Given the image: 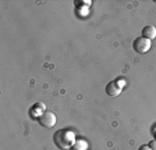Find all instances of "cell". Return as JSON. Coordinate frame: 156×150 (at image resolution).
<instances>
[{
	"label": "cell",
	"instance_id": "5",
	"mask_svg": "<svg viewBox=\"0 0 156 150\" xmlns=\"http://www.w3.org/2000/svg\"><path fill=\"white\" fill-rule=\"evenodd\" d=\"M142 36L146 38V39H149V40L155 39L156 38V28L153 25H146L142 29Z\"/></svg>",
	"mask_w": 156,
	"mask_h": 150
},
{
	"label": "cell",
	"instance_id": "7",
	"mask_svg": "<svg viewBox=\"0 0 156 150\" xmlns=\"http://www.w3.org/2000/svg\"><path fill=\"white\" fill-rule=\"evenodd\" d=\"M138 150H152V149H151V147L148 146V145H144V146H141Z\"/></svg>",
	"mask_w": 156,
	"mask_h": 150
},
{
	"label": "cell",
	"instance_id": "3",
	"mask_svg": "<svg viewBox=\"0 0 156 150\" xmlns=\"http://www.w3.org/2000/svg\"><path fill=\"white\" fill-rule=\"evenodd\" d=\"M38 121H39V124L42 125V127H45V128H53L56 125V121H57V118H56V115L53 114L52 111H43L42 114L38 117Z\"/></svg>",
	"mask_w": 156,
	"mask_h": 150
},
{
	"label": "cell",
	"instance_id": "1",
	"mask_svg": "<svg viewBox=\"0 0 156 150\" xmlns=\"http://www.w3.org/2000/svg\"><path fill=\"white\" fill-rule=\"evenodd\" d=\"M53 142L55 145L62 150H68L74 145L75 138L74 134L68 129H58L55 135H53Z\"/></svg>",
	"mask_w": 156,
	"mask_h": 150
},
{
	"label": "cell",
	"instance_id": "6",
	"mask_svg": "<svg viewBox=\"0 0 156 150\" xmlns=\"http://www.w3.org/2000/svg\"><path fill=\"white\" fill-rule=\"evenodd\" d=\"M148 146H149L152 150H156V140H151V142H149V145H148Z\"/></svg>",
	"mask_w": 156,
	"mask_h": 150
},
{
	"label": "cell",
	"instance_id": "4",
	"mask_svg": "<svg viewBox=\"0 0 156 150\" xmlns=\"http://www.w3.org/2000/svg\"><path fill=\"white\" fill-rule=\"evenodd\" d=\"M106 93L109 96H112V97H117V96L121 93V88L119 85H117L116 82H109L106 85Z\"/></svg>",
	"mask_w": 156,
	"mask_h": 150
},
{
	"label": "cell",
	"instance_id": "2",
	"mask_svg": "<svg viewBox=\"0 0 156 150\" xmlns=\"http://www.w3.org/2000/svg\"><path fill=\"white\" fill-rule=\"evenodd\" d=\"M151 45H152V40H149V39H146V38H144V36H141V38H136V39L134 40L133 47H134V50H135L136 53L144 54V53L149 52Z\"/></svg>",
	"mask_w": 156,
	"mask_h": 150
},
{
	"label": "cell",
	"instance_id": "8",
	"mask_svg": "<svg viewBox=\"0 0 156 150\" xmlns=\"http://www.w3.org/2000/svg\"><path fill=\"white\" fill-rule=\"evenodd\" d=\"M116 84H117L119 86H120V88H123V86L126 85V81H119V82H116Z\"/></svg>",
	"mask_w": 156,
	"mask_h": 150
}]
</instances>
